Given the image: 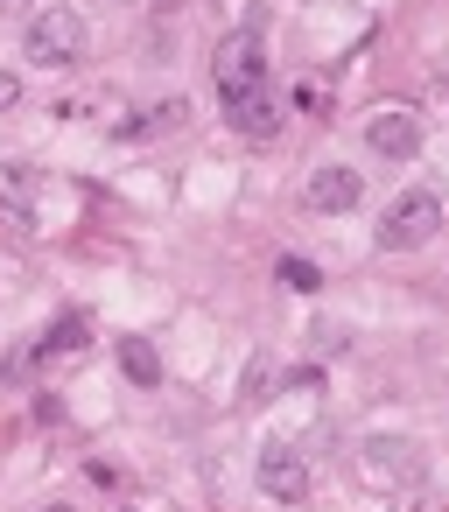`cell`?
Wrapping results in <instances>:
<instances>
[{
	"mask_svg": "<svg viewBox=\"0 0 449 512\" xmlns=\"http://www.w3.org/2000/svg\"><path fill=\"white\" fill-rule=\"evenodd\" d=\"M120 365H127V379H134V386H155V379H162V358H155L141 337H127V344H120Z\"/></svg>",
	"mask_w": 449,
	"mask_h": 512,
	"instance_id": "cell-9",
	"label": "cell"
},
{
	"mask_svg": "<svg viewBox=\"0 0 449 512\" xmlns=\"http://www.w3.org/2000/svg\"><path fill=\"white\" fill-rule=\"evenodd\" d=\"M211 78H218V106L225 120L246 134V141H267L281 127V106H274V71H267V36L260 29H232L211 57Z\"/></svg>",
	"mask_w": 449,
	"mask_h": 512,
	"instance_id": "cell-1",
	"label": "cell"
},
{
	"mask_svg": "<svg viewBox=\"0 0 449 512\" xmlns=\"http://www.w3.org/2000/svg\"><path fill=\"white\" fill-rule=\"evenodd\" d=\"M162 8H183V0H162Z\"/></svg>",
	"mask_w": 449,
	"mask_h": 512,
	"instance_id": "cell-13",
	"label": "cell"
},
{
	"mask_svg": "<svg viewBox=\"0 0 449 512\" xmlns=\"http://www.w3.org/2000/svg\"><path fill=\"white\" fill-rule=\"evenodd\" d=\"M43 351H50V358H71V351H85V316H64V323H50V330H43Z\"/></svg>",
	"mask_w": 449,
	"mask_h": 512,
	"instance_id": "cell-10",
	"label": "cell"
},
{
	"mask_svg": "<svg viewBox=\"0 0 449 512\" xmlns=\"http://www.w3.org/2000/svg\"><path fill=\"white\" fill-rule=\"evenodd\" d=\"M365 148L379 162H414L421 155V113L414 106H379L365 113Z\"/></svg>",
	"mask_w": 449,
	"mask_h": 512,
	"instance_id": "cell-6",
	"label": "cell"
},
{
	"mask_svg": "<svg viewBox=\"0 0 449 512\" xmlns=\"http://www.w3.org/2000/svg\"><path fill=\"white\" fill-rule=\"evenodd\" d=\"M0 211L15 225H43V176L29 162H0Z\"/></svg>",
	"mask_w": 449,
	"mask_h": 512,
	"instance_id": "cell-8",
	"label": "cell"
},
{
	"mask_svg": "<svg viewBox=\"0 0 449 512\" xmlns=\"http://www.w3.org/2000/svg\"><path fill=\"white\" fill-rule=\"evenodd\" d=\"M358 477H365L372 491L414 484V477H421V442H407V435H365V442H358Z\"/></svg>",
	"mask_w": 449,
	"mask_h": 512,
	"instance_id": "cell-4",
	"label": "cell"
},
{
	"mask_svg": "<svg viewBox=\"0 0 449 512\" xmlns=\"http://www.w3.org/2000/svg\"><path fill=\"white\" fill-rule=\"evenodd\" d=\"M85 50H92V29H85L78 8H64V0H43L29 15V29H22V57L43 64V71H78Z\"/></svg>",
	"mask_w": 449,
	"mask_h": 512,
	"instance_id": "cell-2",
	"label": "cell"
},
{
	"mask_svg": "<svg viewBox=\"0 0 449 512\" xmlns=\"http://www.w3.org/2000/svg\"><path fill=\"white\" fill-rule=\"evenodd\" d=\"M8 106H22V78H15V71H0V113H8Z\"/></svg>",
	"mask_w": 449,
	"mask_h": 512,
	"instance_id": "cell-12",
	"label": "cell"
},
{
	"mask_svg": "<svg viewBox=\"0 0 449 512\" xmlns=\"http://www.w3.org/2000/svg\"><path fill=\"white\" fill-rule=\"evenodd\" d=\"M358 197H365V176H358L351 162H316V169H309V183H302V204H309V211H323V218L358 211Z\"/></svg>",
	"mask_w": 449,
	"mask_h": 512,
	"instance_id": "cell-7",
	"label": "cell"
},
{
	"mask_svg": "<svg viewBox=\"0 0 449 512\" xmlns=\"http://www.w3.org/2000/svg\"><path fill=\"white\" fill-rule=\"evenodd\" d=\"M281 281H295V288H316V267H302V260H281Z\"/></svg>",
	"mask_w": 449,
	"mask_h": 512,
	"instance_id": "cell-11",
	"label": "cell"
},
{
	"mask_svg": "<svg viewBox=\"0 0 449 512\" xmlns=\"http://www.w3.org/2000/svg\"><path fill=\"white\" fill-rule=\"evenodd\" d=\"M253 484H260L274 505H302V498H309V456H302L295 442H260Z\"/></svg>",
	"mask_w": 449,
	"mask_h": 512,
	"instance_id": "cell-5",
	"label": "cell"
},
{
	"mask_svg": "<svg viewBox=\"0 0 449 512\" xmlns=\"http://www.w3.org/2000/svg\"><path fill=\"white\" fill-rule=\"evenodd\" d=\"M442 232V197L435 190H400L386 211H379V246L386 253H414Z\"/></svg>",
	"mask_w": 449,
	"mask_h": 512,
	"instance_id": "cell-3",
	"label": "cell"
}]
</instances>
